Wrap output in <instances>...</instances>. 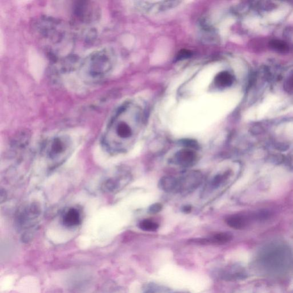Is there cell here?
Here are the masks:
<instances>
[{
    "label": "cell",
    "instance_id": "5",
    "mask_svg": "<svg viewBox=\"0 0 293 293\" xmlns=\"http://www.w3.org/2000/svg\"><path fill=\"white\" fill-rule=\"evenodd\" d=\"M41 216V210L36 204L25 205L19 210L16 216V226L22 233V239L28 242L32 238Z\"/></svg>",
    "mask_w": 293,
    "mask_h": 293
},
{
    "label": "cell",
    "instance_id": "11",
    "mask_svg": "<svg viewBox=\"0 0 293 293\" xmlns=\"http://www.w3.org/2000/svg\"><path fill=\"white\" fill-rule=\"evenodd\" d=\"M227 224L230 228L237 230H241L246 228L249 223L248 216L242 214H235L227 218Z\"/></svg>",
    "mask_w": 293,
    "mask_h": 293
},
{
    "label": "cell",
    "instance_id": "16",
    "mask_svg": "<svg viewBox=\"0 0 293 293\" xmlns=\"http://www.w3.org/2000/svg\"><path fill=\"white\" fill-rule=\"evenodd\" d=\"M181 146L190 150H198L200 148L199 143L193 139H182L180 141Z\"/></svg>",
    "mask_w": 293,
    "mask_h": 293
},
{
    "label": "cell",
    "instance_id": "8",
    "mask_svg": "<svg viewBox=\"0 0 293 293\" xmlns=\"http://www.w3.org/2000/svg\"><path fill=\"white\" fill-rule=\"evenodd\" d=\"M197 159V156L194 151L184 148L176 152L173 158V162L179 166L187 167L194 164Z\"/></svg>",
    "mask_w": 293,
    "mask_h": 293
},
{
    "label": "cell",
    "instance_id": "3",
    "mask_svg": "<svg viewBox=\"0 0 293 293\" xmlns=\"http://www.w3.org/2000/svg\"><path fill=\"white\" fill-rule=\"evenodd\" d=\"M115 61L116 56L112 49L102 48L79 59L75 70L84 83L97 84L110 76Z\"/></svg>",
    "mask_w": 293,
    "mask_h": 293
},
{
    "label": "cell",
    "instance_id": "1",
    "mask_svg": "<svg viewBox=\"0 0 293 293\" xmlns=\"http://www.w3.org/2000/svg\"><path fill=\"white\" fill-rule=\"evenodd\" d=\"M35 36L53 63H57L73 56V32L59 19L44 16L32 24Z\"/></svg>",
    "mask_w": 293,
    "mask_h": 293
},
{
    "label": "cell",
    "instance_id": "20",
    "mask_svg": "<svg viewBox=\"0 0 293 293\" xmlns=\"http://www.w3.org/2000/svg\"><path fill=\"white\" fill-rule=\"evenodd\" d=\"M184 212L185 213H189L191 212V208L189 207V206H186V207H185L184 209Z\"/></svg>",
    "mask_w": 293,
    "mask_h": 293
},
{
    "label": "cell",
    "instance_id": "15",
    "mask_svg": "<svg viewBox=\"0 0 293 293\" xmlns=\"http://www.w3.org/2000/svg\"><path fill=\"white\" fill-rule=\"evenodd\" d=\"M139 228L146 232H155L159 228V225L154 221L146 220L142 221L139 225Z\"/></svg>",
    "mask_w": 293,
    "mask_h": 293
},
{
    "label": "cell",
    "instance_id": "9",
    "mask_svg": "<svg viewBox=\"0 0 293 293\" xmlns=\"http://www.w3.org/2000/svg\"><path fill=\"white\" fill-rule=\"evenodd\" d=\"M62 222L67 228H75L80 225L82 222L80 210L76 208L67 209L62 216Z\"/></svg>",
    "mask_w": 293,
    "mask_h": 293
},
{
    "label": "cell",
    "instance_id": "18",
    "mask_svg": "<svg viewBox=\"0 0 293 293\" xmlns=\"http://www.w3.org/2000/svg\"><path fill=\"white\" fill-rule=\"evenodd\" d=\"M162 210V205L160 204H155L152 205L149 209H148V212L150 214H157L159 213Z\"/></svg>",
    "mask_w": 293,
    "mask_h": 293
},
{
    "label": "cell",
    "instance_id": "14",
    "mask_svg": "<svg viewBox=\"0 0 293 293\" xmlns=\"http://www.w3.org/2000/svg\"><path fill=\"white\" fill-rule=\"evenodd\" d=\"M270 48L278 52H284L288 50V45L283 41L279 40H271L269 43Z\"/></svg>",
    "mask_w": 293,
    "mask_h": 293
},
{
    "label": "cell",
    "instance_id": "4",
    "mask_svg": "<svg viewBox=\"0 0 293 293\" xmlns=\"http://www.w3.org/2000/svg\"><path fill=\"white\" fill-rule=\"evenodd\" d=\"M290 251L281 246L270 247L263 253L261 263L266 269L273 273H284L292 265Z\"/></svg>",
    "mask_w": 293,
    "mask_h": 293
},
{
    "label": "cell",
    "instance_id": "6",
    "mask_svg": "<svg viewBox=\"0 0 293 293\" xmlns=\"http://www.w3.org/2000/svg\"><path fill=\"white\" fill-rule=\"evenodd\" d=\"M44 150L51 167H58L63 163L71 154L72 140L67 136H57L49 140Z\"/></svg>",
    "mask_w": 293,
    "mask_h": 293
},
{
    "label": "cell",
    "instance_id": "7",
    "mask_svg": "<svg viewBox=\"0 0 293 293\" xmlns=\"http://www.w3.org/2000/svg\"><path fill=\"white\" fill-rule=\"evenodd\" d=\"M100 15V10L95 4L90 2H77L72 9L73 27H92L98 22Z\"/></svg>",
    "mask_w": 293,
    "mask_h": 293
},
{
    "label": "cell",
    "instance_id": "13",
    "mask_svg": "<svg viewBox=\"0 0 293 293\" xmlns=\"http://www.w3.org/2000/svg\"><path fill=\"white\" fill-rule=\"evenodd\" d=\"M232 239V235L228 233H220L214 235V236L209 239H204L202 241L204 243L211 242L216 243V244H224L229 242Z\"/></svg>",
    "mask_w": 293,
    "mask_h": 293
},
{
    "label": "cell",
    "instance_id": "2",
    "mask_svg": "<svg viewBox=\"0 0 293 293\" xmlns=\"http://www.w3.org/2000/svg\"><path fill=\"white\" fill-rule=\"evenodd\" d=\"M142 119L141 107L135 103H126L120 107L103 135L102 144L105 149L110 153L125 149Z\"/></svg>",
    "mask_w": 293,
    "mask_h": 293
},
{
    "label": "cell",
    "instance_id": "17",
    "mask_svg": "<svg viewBox=\"0 0 293 293\" xmlns=\"http://www.w3.org/2000/svg\"><path fill=\"white\" fill-rule=\"evenodd\" d=\"M284 89L288 92L293 91V72L287 78L285 84H284Z\"/></svg>",
    "mask_w": 293,
    "mask_h": 293
},
{
    "label": "cell",
    "instance_id": "12",
    "mask_svg": "<svg viewBox=\"0 0 293 293\" xmlns=\"http://www.w3.org/2000/svg\"><path fill=\"white\" fill-rule=\"evenodd\" d=\"M233 76L227 71L218 73L214 80V83L219 88L229 87L233 84Z\"/></svg>",
    "mask_w": 293,
    "mask_h": 293
},
{
    "label": "cell",
    "instance_id": "10",
    "mask_svg": "<svg viewBox=\"0 0 293 293\" xmlns=\"http://www.w3.org/2000/svg\"><path fill=\"white\" fill-rule=\"evenodd\" d=\"M159 187L167 192L180 191V180L173 176H164L159 181Z\"/></svg>",
    "mask_w": 293,
    "mask_h": 293
},
{
    "label": "cell",
    "instance_id": "19",
    "mask_svg": "<svg viewBox=\"0 0 293 293\" xmlns=\"http://www.w3.org/2000/svg\"><path fill=\"white\" fill-rule=\"evenodd\" d=\"M227 176L226 175H218L215 177H214V180H213V185L214 187H217L219 185H220L222 182H223V180L225 179V177Z\"/></svg>",
    "mask_w": 293,
    "mask_h": 293
}]
</instances>
